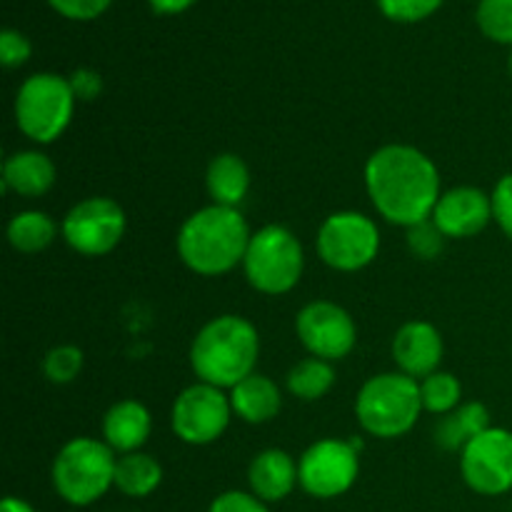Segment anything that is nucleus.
I'll return each mask as SVG.
<instances>
[{"instance_id": "nucleus-1", "label": "nucleus", "mask_w": 512, "mask_h": 512, "mask_svg": "<svg viewBox=\"0 0 512 512\" xmlns=\"http://www.w3.org/2000/svg\"><path fill=\"white\" fill-rule=\"evenodd\" d=\"M365 188L380 218L413 228L433 218L440 200V173L413 145H383L365 163Z\"/></svg>"}, {"instance_id": "nucleus-2", "label": "nucleus", "mask_w": 512, "mask_h": 512, "mask_svg": "<svg viewBox=\"0 0 512 512\" xmlns=\"http://www.w3.org/2000/svg\"><path fill=\"white\" fill-rule=\"evenodd\" d=\"M253 233L238 208L208 205L180 225L178 255L193 273L215 278L245 260Z\"/></svg>"}, {"instance_id": "nucleus-3", "label": "nucleus", "mask_w": 512, "mask_h": 512, "mask_svg": "<svg viewBox=\"0 0 512 512\" xmlns=\"http://www.w3.org/2000/svg\"><path fill=\"white\" fill-rule=\"evenodd\" d=\"M260 358V335L240 315H220L200 328L190 345V365L200 383L230 388L255 373Z\"/></svg>"}, {"instance_id": "nucleus-4", "label": "nucleus", "mask_w": 512, "mask_h": 512, "mask_svg": "<svg viewBox=\"0 0 512 512\" xmlns=\"http://www.w3.org/2000/svg\"><path fill=\"white\" fill-rule=\"evenodd\" d=\"M115 450L95 438H73L55 455L50 480L73 508H88L115 488Z\"/></svg>"}, {"instance_id": "nucleus-5", "label": "nucleus", "mask_w": 512, "mask_h": 512, "mask_svg": "<svg viewBox=\"0 0 512 512\" xmlns=\"http://www.w3.org/2000/svg\"><path fill=\"white\" fill-rule=\"evenodd\" d=\"M423 413L420 383L405 373L373 375L355 398V415L365 433L393 440L410 433Z\"/></svg>"}, {"instance_id": "nucleus-6", "label": "nucleus", "mask_w": 512, "mask_h": 512, "mask_svg": "<svg viewBox=\"0 0 512 512\" xmlns=\"http://www.w3.org/2000/svg\"><path fill=\"white\" fill-rule=\"evenodd\" d=\"M70 78L55 73H35L15 95V123L25 138L45 145L65 133L75 110Z\"/></svg>"}, {"instance_id": "nucleus-7", "label": "nucleus", "mask_w": 512, "mask_h": 512, "mask_svg": "<svg viewBox=\"0 0 512 512\" xmlns=\"http://www.w3.org/2000/svg\"><path fill=\"white\" fill-rule=\"evenodd\" d=\"M305 255L300 240L283 225H265L253 233L243 270L258 293H290L303 278Z\"/></svg>"}, {"instance_id": "nucleus-8", "label": "nucleus", "mask_w": 512, "mask_h": 512, "mask_svg": "<svg viewBox=\"0 0 512 512\" xmlns=\"http://www.w3.org/2000/svg\"><path fill=\"white\" fill-rule=\"evenodd\" d=\"M380 230L375 220L355 210H340L325 218L318 230V255L340 273L363 270L378 258Z\"/></svg>"}, {"instance_id": "nucleus-9", "label": "nucleus", "mask_w": 512, "mask_h": 512, "mask_svg": "<svg viewBox=\"0 0 512 512\" xmlns=\"http://www.w3.org/2000/svg\"><path fill=\"white\" fill-rule=\"evenodd\" d=\"M360 475L358 440L325 438L310 445L298 463L300 488L320 500H333L348 493Z\"/></svg>"}, {"instance_id": "nucleus-10", "label": "nucleus", "mask_w": 512, "mask_h": 512, "mask_svg": "<svg viewBox=\"0 0 512 512\" xmlns=\"http://www.w3.org/2000/svg\"><path fill=\"white\" fill-rule=\"evenodd\" d=\"M125 235V210L105 195L80 200L63 220V238L75 253L100 258L113 253Z\"/></svg>"}, {"instance_id": "nucleus-11", "label": "nucleus", "mask_w": 512, "mask_h": 512, "mask_svg": "<svg viewBox=\"0 0 512 512\" xmlns=\"http://www.w3.org/2000/svg\"><path fill=\"white\" fill-rule=\"evenodd\" d=\"M233 415L230 395L223 388L195 383L175 398L170 425L173 433L188 445H210L225 433Z\"/></svg>"}, {"instance_id": "nucleus-12", "label": "nucleus", "mask_w": 512, "mask_h": 512, "mask_svg": "<svg viewBox=\"0 0 512 512\" xmlns=\"http://www.w3.org/2000/svg\"><path fill=\"white\" fill-rule=\"evenodd\" d=\"M460 473L465 485L478 495H505L512 490V433L488 428L470 440L460 453Z\"/></svg>"}, {"instance_id": "nucleus-13", "label": "nucleus", "mask_w": 512, "mask_h": 512, "mask_svg": "<svg viewBox=\"0 0 512 512\" xmlns=\"http://www.w3.org/2000/svg\"><path fill=\"white\" fill-rule=\"evenodd\" d=\"M295 333L313 358L328 363L348 358L358 340V328L348 310L330 300L305 305L295 318Z\"/></svg>"}, {"instance_id": "nucleus-14", "label": "nucleus", "mask_w": 512, "mask_h": 512, "mask_svg": "<svg viewBox=\"0 0 512 512\" xmlns=\"http://www.w3.org/2000/svg\"><path fill=\"white\" fill-rule=\"evenodd\" d=\"M430 220L445 238H473L493 220V200L480 188H453L440 195Z\"/></svg>"}, {"instance_id": "nucleus-15", "label": "nucleus", "mask_w": 512, "mask_h": 512, "mask_svg": "<svg viewBox=\"0 0 512 512\" xmlns=\"http://www.w3.org/2000/svg\"><path fill=\"white\" fill-rule=\"evenodd\" d=\"M443 350V335L433 323H425V320H410L393 338L395 365L400 368V373L415 380L438 373Z\"/></svg>"}, {"instance_id": "nucleus-16", "label": "nucleus", "mask_w": 512, "mask_h": 512, "mask_svg": "<svg viewBox=\"0 0 512 512\" xmlns=\"http://www.w3.org/2000/svg\"><path fill=\"white\" fill-rule=\"evenodd\" d=\"M250 493L263 503H280L300 485L298 463L285 450L270 448L253 458L248 468Z\"/></svg>"}, {"instance_id": "nucleus-17", "label": "nucleus", "mask_w": 512, "mask_h": 512, "mask_svg": "<svg viewBox=\"0 0 512 512\" xmlns=\"http://www.w3.org/2000/svg\"><path fill=\"white\" fill-rule=\"evenodd\" d=\"M153 420L148 408L138 400H120L105 413L103 418V443H108L115 453H138L150 438Z\"/></svg>"}, {"instance_id": "nucleus-18", "label": "nucleus", "mask_w": 512, "mask_h": 512, "mask_svg": "<svg viewBox=\"0 0 512 512\" xmlns=\"http://www.w3.org/2000/svg\"><path fill=\"white\" fill-rule=\"evenodd\" d=\"M55 183V165L40 150H20L3 163V190L23 198H40Z\"/></svg>"}, {"instance_id": "nucleus-19", "label": "nucleus", "mask_w": 512, "mask_h": 512, "mask_svg": "<svg viewBox=\"0 0 512 512\" xmlns=\"http://www.w3.org/2000/svg\"><path fill=\"white\" fill-rule=\"evenodd\" d=\"M230 405H233V413L245 423L260 425L280 413L283 398H280V388L268 375L253 373L230 390Z\"/></svg>"}, {"instance_id": "nucleus-20", "label": "nucleus", "mask_w": 512, "mask_h": 512, "mask_svg": "<svg viewBox=\"0 0 512 512\" xmlns=\"http://www.w3.org/2000/svg\"><path fill=\"white\" fill-rule=\"evenodd\" d=\"M205 185L213 198V205L238 208L250 188V170L245 160L235 153H220L210 160Z\"/></svg>"}, {"instance_id": "nucleus-21", "label": "nucleus", "mask_w": 512, "mask_h": 512, "mask_svg": "<svg viewBox=\"0 0 512 512\" xmlns=\"http://www.w3.org/2000/svg\"><path fill=\"white\" fill-rule=\"evenodd\" d=\"M490 425V413L483 403H463L453 413L443 415L435 425V443L443 450H460L480 433H485Z\"/></svg>"}, {"instance_id": "nucleus-22", "label": "nucleus", "mask_w": 512, "mask_h": 512, "mask_svg": "<svg viewBox=\"0 0 512 512\" xmlns=\"http://www.w3.org/2000/svg\"><path fill=\"white\" fill-rule=\"evenodd\" d=\"M163 483V468L148 453L120 455L115 465V488L128 498H148Z\"/></svg>"}, {"instance_id": "nucleus-23", "label": "nucleus", "mask_w": 512, "mask_h": 512, "mask_svg": "<svg viewBox=\"0 0 512 512\" xmlns=\"http://www.w3.org/2000/svg\"><path fill=\"white\" fill-rule=\"evenodd\" d=\"M55 233H58L55 220L40 210H23L8 223V240L18 253H40L53 243Z\"/></svg>"}, {"instance_id": "nucleus-24", "label": "nucleus", "mask_w": 512, "mask_h": 512, "mask_svg": "<svg viewBox=\"0 0 512 512\" xmlns=\"http://www.w3.org/2000/svg\"><path fill=\"white\" fill-rule=\"evenodd\" d=\"M335 383V370L328 360L320 358H305L295 365L293 370L288 373V390L300 400H313L325 398L330 393Z\"/></svg>"}, {"instance_id": "nucleus-25", "label": "nucleus", "mask_w": 512, "mask_h": 512, "mask_svg": "<svg viewBox=\"0 0 512 512\" xmlns=\"http://www.w3.org/2000/svg\"><path fill=\"white\" fill-rule=\"evenodd\" d=\"M420 395H423V410L435 415H448L460 408V398H463V388L460 380L453 373H438L428 375L420 383Z\"/></svg>"}, {"instance_id": "nucleus-26", "label": "nucleus", "mask_w": 512, "mask_h": 512, "mask_svg": "<svg viewBox=\"0 0 512 512\" xmlns=\"http://www.w3.org/2000/svg\"><path fill=\"white\" fill-rule=\"evenodd\" d=\"M475 18L490 40L512 45V0H480Z\"/></svg>"}, {"instance_id": "nucleus-27", "label": "nucleus", "mask_w": 512, "mask_h": 512, "mask_svg": "<svg viewBox=\"0 0 512 512\" xmlns=\"http://www.w3.org/2000/svg\"><path fill=\"white\" fill-rule=\"evenodd\" d=\"M80 370H83V350L75 348V345H58L43 360L45 378L55 385L73 383Z\"/></svg>"}, {"instance_id": "nucleus-28", "label": "nucleus", "mask_w": 512, "mask_h": 512, "mask_svg": "<svg viewBox=\"0 0 512 512\" xmlns=\"http://www.w3.org/2000/svg\"><path fill=\"white\" fill-rule=\"evenodd\" d=\"M385 18L395 23H418L430 18L443 5V0H378Z\"/></svg>"}, {"instance_id": "nucleus-29", "label": "nucleus", "mask_w": 512, "mask_h": 512, "mask_svg": "<svg viewBox=\"0 0 512 512\" xmlns=\"http://www.w3.org/2000/svg\"><path fill=\"white\" fill-rule=\"evenodd\" d=\"M443 243H445V235L440 233L438 225L433 220H425V223L413 225L408 228V245L413 250V255L423 260H433L443 253Z\"/></svg>"}, {"instance_id": "nucleus-30", "label": "nucleus", "mask_w": 512, "mask_h": 512, "mask_svg": "<svg viewBox=\"0 0 512 512\" xmlns=\"http://www.w3.org/2000/svg\"><path fill=\"white\" fill-rule=\"evenodd\" d=\"M30 53H33V45L23 33L13 28L0 33V63L5 68H20L23 63H28Z\"/></svg>"}, {"instance_id": "nucleus-31", "label": "nucleus", "mask_w": 512, "mask_h": 512, "mask_svg": "<svg viewBox=\"0 0 512 512\" xmlns=\"http://www.w3.org/2000/svg\"><path fill=\"white\" fill-rule=\"evenodd\" d=\"M208 512H270L268 503L255 498L253 493H243V490H228L220 493L218 498L210 503Z\"/></svg>"}, {"instance_id": "nucleus-32", "label": "nucleus", "mask_w": 512, "mask_h": 512, "mask_svg": "<svg viewBox=\"0 0 512 512\" xmlns=\"http://www.w3.org/2000/svg\"><path fill=\"white\" fill-rule=\"evenodd\" d=\"M490 200H493V220L508 238H512V173L498 180Z\"/></svg>"}, {"instance_id": "nucleus-33", "label": "nucleus", "mask_w": 512, "mask_h": 512, "mask_svg": "<svg viewBox=\"0 0 512 512\" xmlns=\"http://www.w3.org/2000/svg\"><path fill=\"white\" fill-rule=\"evenodd\" d=\"M50 8L70 20H93L108 10L113 0H48Z\"/></svg>"}, {"instance_id": "nucleus-34", "label": "nucleus", "mask_w": 512, "mask_h": 512, "mask_svg": "<svg viewBox=\"0 0 512 512\" xmlns=\"http://www.w3.org/2000/svg\"><path fill=\"white\" fill-rule=\"evenodd\" d=\"M70 85H73V93L78 100H93L95 95L103 90V80H100V75L88 68L75 70L73 78H70Z\"/></svg>"}, {"instance_id": "nucleus-35", "label": "nucleus", "mask_w": 512, "mask_h": 512, "mask_svg": "<svg viewBox=\"0 0 512 512\" xmlns=\"http://www.w3.org/2000/svg\"><path fill=\"white\" fill-rule=\"evenodd\" d=\"M148 3L153 5L155 13L175 15V13H183V10H188L195 0H148Z\"/></svg>"}, {"instance_id": "nucleus-36", "label": "nucleus", "mask_w": 512, "mask_h": 512, "mask_svg": "<svg viewBox=\"0 0 512 512\" xmlns=\"http://www.w3.org/2000/svg\"><path fill=\"white\" fill-rule=\"evenodd\" d=\"M0 512H35V510L33 505L25 503L23 498H13V495H10V498H5L3 505H0Z\"/></svg>"}, {"instance_id": "nucleus-37", "label": "nucleus", "mask_w": 512, "mask_h": 512, "mask_svg": "<svg viewBox=\"0 0 512 512\" xmlns=\"http://www.w3.org/2000/svg\"><path fill=\"white\" fill-rule=\"evenodd\" d=\"M508 68H510V75H512V53H510V60H508Z\"/></svg>"}]
</instances>
